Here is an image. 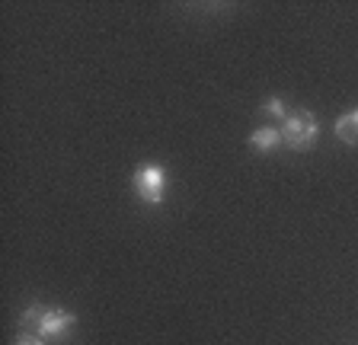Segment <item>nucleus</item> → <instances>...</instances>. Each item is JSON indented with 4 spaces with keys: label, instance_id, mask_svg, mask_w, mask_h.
Masks as SVG:
<instances>
[{
    "label": "nucleus",
    "instance_id": "f03ea898",
    "mask_svg": "<svg viewBox=\"0 0 358 345\" xmlns=\"http://www.w3.org/2000/svg\"><path fill=\"white\" fill-rule=\"evenodd\" d=\"M320 135V122L313 112H291L282 125V141L291 150H310Z\"/></svg>",
    "mask_w": 358,
    "mask_h": 345
},
{
    "label": "nucleus",
    "instance_id": "7ed1b4c3",
    "mask_svg": "<svg viewBox=\"0 0 358 345\" xmlns=\"http://www.w3.org/2000/svg\"><path fill=\"white\" fill-rule=\"evenodd\" d=\"M131 189L144 205H160L166 192V172L157 163H141L131 172Z\"/></svg>",
    "mask_w": 358,
    "mask_h": 345
},
{
    "label": "nucleus",
    "instance_id": "39448f33",
    "mask_svg": "<svg viewBox=\"0 0 358 345\" xmlns=\"http://www.w3.org/2000/svg\"><path fill=\"white\" fill-rule=\"evenodd\" d=\"M336 138L343 144H352V147L358 144V109L345 112L343 119H336Z\"/></svg>",
    "mask_w": 358,
    "mask_h": 345
},
{
    "label": "nucleus",
    "instance_id": "f257e3e1",
    "mask_svg": "<svg viewBox=\"0 0 358 345\" xmlns=\"http://www.w3.org/2000/svg\"><path fill=\"white\" fill-rule=\"evenodd\" d=\"M74 314H67L61 307H42V304H29L20 314V330L22 332H36L45 342L48 339H64L67 332L74 330Z\"/></svg>",
    "mask_w": 358,
    "mask_h": 345
},
{
    "label": "nucleus",
    "instance_id": "423d86ee",
    "mask_svg": "<svg viewBox=\"0 0 358 345\" xmlns=\"http://www.w3.org/2000/svg\"><path fill=\"white\" fill-rule=\"evenodd\" d=\"M262 115H272V119H285V115H288V105H285V99H266V103H262V109H259Z\"/></svg>",
    "mask_w": 358,
    "mask_h": 345
},
{
    "label": "nucleus",
    "instance_id": "0eeeda50",
    "mask_svg": "<svg viewBox=\"0 0 358 345\" xmlns=\"http://www.w3.org/2000/svg\"><path fill=\"white\" fill-rule=\"evenodd\" d=\"M13 345H45V339H42V336H36V332H20Z\"/></svg>",
    "mask_w": 358,
    "mask_h": 345
},
{
    "label": "nucleus",
    "instance_id": "20e7f679",
    "mask_svg": "<svg viewBox=\"0 0 358 345\" xmlns=\"http://www.w3.org/2000/svg\"><path fill=\"white\" fill-rule=\"evenodd\" d=\"M282 128H272V125H266V128H256L253 135H250V147L253 150H259V154H268V150H275V147H282Z\"/></svg>",
    "mask_w": 358,
    "mask_h": 345
}]
</instances>
